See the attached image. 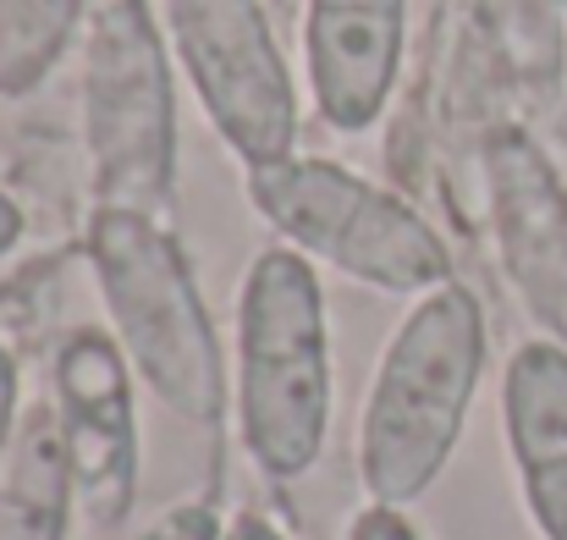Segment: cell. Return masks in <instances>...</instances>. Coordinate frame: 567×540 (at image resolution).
I'll return each mask as SVG.
<instances>
[{
    "label": "cell",
    "mask_w": 567,
    "mask_h": 540,
    "mask_svg": "<svg viewBox=\"0 0 567 540\" xmlns=\"http://www.w3.org/2000/svg\"><path fill=\"white\" fill-rule=\"evenodd\" d=\"M485 369V309L452 276L391 332L359 419V480L370 502L408 508L452 463Z\"/></svg>",
    "instance_id": "cell-1"
},
{
    "label": "cell",
    "mask_w": 567,
    "mask_h": 540,
    "mask_svg": "<svg viewBox=\"0 0 567 540\" xmlns=\"http://www.w3.org/2000/svg\"><path fill=\"white\" fill-rule=\"evenodd\" d=\"M237 436L259 475L303 480L331 436V309L292 243L265 248L237 298Z\"/></svg>",
    "instance_id": "cell-2"
},
{
    "label": "cell",
    "mask_w": 567,
    "mask_h": 540,
    "mask_svg": "<svg viewBox=\"0 0 567 540\" xmlns=\"http://www.w3.org/2000/svg\"><path fill=\"white\" fill-rule=\"evenodd\" d=\"M89 265L133 375L177 419L215 425L226 414V359L183 237L161 215L94 204Z\"/></svg>",
    "instance_id": "cell-3"
},
{
    "label": "cell",
    "mask_w": 567,
    "mask_h": 540,
    "mask_svg": "<svg viewBox=\"0 0 567 540\" xmlns=\"http://www.w3.org/2000/svg\"><path fill=\"white\" fill-rule=\"evenodd\" d=\"M83 155L105 210L172 215L177 83L172 39L150 0H111L83 44Z\"/></svg>",
    "instance_id": "cell-4"
},
{
    "label": "cell",
    "mask_w": 567,
    "mask_h": 540,
    "mask_svg": "<svg viewBox=\"0 0 567 540\" xmlns=\"http://www.w3.org/2000/svg\"><path fill=\"white\" fill-rule=\"evenodd\" d=\"M248 204L298 254L326 259L364 287L424 298L441 282H452V254L435 237V226L396 193L364 182L337 161L287 155V161L254 166Z\"/></svg>",
    "instance_id": "cell-5"
},
{
    "label": "cell",
    "mask_w": 567,
    "mask_h": 540,
    "mask_svg": "<svg viewBox=\"0 0 567 540\" xmlns=\"http://www.w3.org/2000/svg\"><path fill=\"white\" fill-rule=\"evenodd\" d=\"M166 39L220 144L254 172L298 150V89L259 0H161Z\"/></svg>",
    "instance_id": "cell-6"
},
{
    "label": "cell",
    "mask_w": 567,
    "mask_h": 540,
    "mask_svg": "<svg viewBox=\"0 0 567 540\" xmlns=\"http://www.w3.org/2000/svg\"><path fill=\"white\" fill-rule=\"evenodd\" d=\"M55 425L72 458L78 508L89 524L116 530L138 502V408H133V364L122 343L100 326H72L55 348Z\"/></svg>",
    "instance_id": "cell-7"
},
{
    "label": "cell",
    "mask_w": 567,
    "mask_h": 540,
    "mask_svg": "<svg viewBox=\"0 0 567 540\" xmlns=\"http://www.w3.org/2000/svg\"><path fill=\"white\" fill-rule=\"evenodd\" d=\"M408 0H303V67L337 133H370L396 89Z\"/></svg>",
    "instance_id": "cell-8"
},
{
    "label": "cell",
    "mask_w": 567,
    "mask_h": 540,
    "mask_svg": "<svg viewBox=\"0 0 567 540\" xmlns=\"http://www.w3.org/2000/svg\"><path fill=\"white\" fill-rule=\"evenodd\" d=\"M491 198L507 276L524 309L567 343V193L551 161L524 139L507 133L491 150Z\"/></svg>",
    "instance_id": "cell-9"
},
{
    "label": "cell",
    "mask_w": 567,
    "mask_h": 540,
    "mask_svg": "<svg viewBox=\"0 0 567 540\" xmlns=\"http://www.w3.org/2000/svg\"><path fill=\"white\" fill-rule=\"evenodd\" d=\"M502 419L535 530L567 540V343L535 337L507 359Z\"/></svg>",
    "instance_id": "cell-10"
},
{
    "label": "cell",
    "mask_w": 567,
    "mask_h": 540,
    "mask_svg": "<svg viewBox=\"0 0 567 540\" xmlns=\"http://www.w3.org/2000/svg\"><path fill=\"white\" fill-rule=\"evenodd\" d=\"M78 508L72 458L55 425V403L22 408L11 458L0 469V540H66Z\"/></svg>",
    "instance_id": "cell-11"
},
{
    "label": "cell",
    "mask_w": 567,
    "mask_h": 540,
    "mask_svg": "<svg viewBox=\"0 0 567 540\" xmlns=\"http://www.w3.org/2000/svg\"><path fill=\"white\" fill-rule=\"evenodd\" d=\"M89 0H0V94H33L78 33Z\"/></svg>",
    "instance_id": "cell-12"
},
{
    "label": "cell",
    "mask_w": 567,
    "mask_h": 540,
    "mask_svg": "<svg viewBox=\"0 0 567 540\" xmlns=\"http://www.w3.org/2000/svg\"><path fill=\"white\" fill-rule=\"evenodd\" d=\"M138 540H226V519L209 502H177L166 508Z\"/></svg>",
    "instance_id": "cell-13"
},
{
    "label": "cell",
    "mask_w": 567,
    "mask_h": 540,
    "mask_svg": "<svg viewBox=\"0 0 567 540\" xmlns=\"http://www.w3.org/2000/svg\"><path fill=\"white\" fill-rule=\"evenodd\" d=\"M17 425H22V375H17L11 348L0 343V469H6V458H11Z\"/></svg>",
    "instance_id": "cell-14"
},
{
    "label": "cell",
    "mask_w": 567,
    "mask_h": 540,
    "mask_svg": "<svg viewBox=\"0 0 567 540\" xmlns=\"http://www.w3.org/2000/svg\"><path fill=\"white\" fill-rule=\"evenodd\" d=\"M348 540H419V530H413V519H408L402 508L370 502V508H359V513H353Z\"/></svg>",
    "instance_id": "cell-15"
},
{
    "label": "cell",
    "mask_w": 567,
    "mask_h": 540,
    "mask_svg": "<svg viewBox=\"0 0 567 540\" xmlns=\"http://www.w3.org/2000/svg\"><path fill=\"white\" fill-rule=\"evenodd\" d=\"M226 540H287L265 513H237L231 524H226Z\"/></svg>",
    "instance_id": "cell-16"
},
{
    "label": "cell",
    "mask_w": 567,
    "mask_h": 540,
    "mask_svg": "<svg viewBox=\"0 0 567 540\" xmlns=\"http://www.w3.org/2000/svg\"><path fill=\"white\" fill-rule=\"evenodd\" d=\"M17 243H22V210H17L11 193H0V259H6Z\"/></svg>",
    "instance_id": "cell-17"
}]
</instances>
